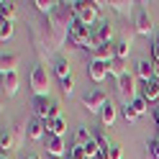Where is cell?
<instances>
[{
  "mask_svg": "<svg viewBox=\"0 0 159 159\" xmlns=\"http://www.w3.org/2000/svg\"><path fill=\"white\" fill-rule=\"evenodd\" d=\"M90 57H93V62H113L116 59V49H113V44H98L93 52H90Z\"/></svg>",
  "mask_w": 159,
  "mask_h": 159,
  "instance_id": "8",
  "label": "cell"
},
{
  "mask_svg": "<svg viewBox=\"0 0 159 159\" xmlns=\"http://www.w3.org/2000/svg\"><path fill=\"white\" fill-rule=\"evenodd\" d=\"M13 36V21H3L0 23V41H8Z\"/></svg>",
  "mask_w": 159,
  "mask_h": 159,
  "instance_id": "28",
  "label": "cell"
},
{
  "mask_svg": "<svg viewBox=\"0 0 159 159\" xmlns=\"http://www.w3.org/2000/svg\"><path fill=\"white\" fill-rule=\"evenodd\" d=\"M95 39H98V44H111L113 41V26L108 21H100L95 26Z\"/></svg>",
  "mask_w": 159,
  "mask_h": 159,
  "instance_id": "12",
  "label": "cell"
},
{
  "mask_svg": "<svg viewBox=\"0 0 159 159\" xmlns=\"http://www.w3.org/2000/svg\"><path fill=\"white\" fill-rule=\"evenodd\" d=\"M46 152L52 157H59L62 159L67 154V146H64V139L62 136H46Z\"/></svg>",
  "mask_w": 159,
  "mask_h": 159,
  "instance_id": "10",
  "label": "cell"
},
{
  "mask_svg": "<svg viewBox=\"0 0 159 159\" xmlns=\"http://www.w3.org/2000/svg\"><path fill=\"white\" fill-rule=\"evenodd\" d=\"M100 121H103L105 126H113V123H116V105H113L111 100H108L105 108L100 111Z\"/></svg>",
  "mask_w": 159,
  "mask_h": 159,
  "instance_id": "20",
  "label": "cell"
},
{
  "mask_svg": "<svg viewBox=\"0 0 159 159\" xmlns=\"http://www.w3.org/2000/svg\"><path fill=\"white\" fill-rule=\"evenodd\" d=\"M54 69H57V77H59V80H69V77H72V75H69V69H72V67H69L67 59H57Z\"/></svg>",
  "mask_w": 159,
  "mask_h": 159,
  "instance_id": "23",
  "label": "cell"
},
{
  "mask_svg": "<svg viewBox=\"0 0 159 159\" xmlns=\"http://www.w3.org/2000/svg\"><path fill=\"white\" fill-rule=\"evenodd\" d=\"M134 28H136V34H141V36H149L154 31V26H152V16H149L141 5L136 8V21H134Z\"/></svg>",
  "mask_w": 159,
  "mask_h": 159,
  "instance_id": "7",
  "label": "cell"
},
{
  "mask_svg": "<svg viewBox=\"0 0 159 159\" xmlns=\"http://www.w3.org/2000/svg\"><path fill=\"white\" fill-rule=\"evenodd\" d=\"M26 159H39V157H26Z\"/></svg>",
  "mask_w": 159,
  "mask_h": 159,
  "instance_id": "38",
  "label": "cell"
},
{
  "mask_svg": "<svg viewBox=\"0 0 159 159\" xmlns=\"http://www.w3.org/2000/svg\"><path fill=\"white\" fill-rule=\"evenodd\" d=\"M105 103H108V98H105V93H100V90L87 93V95L82 98V105H85L90 113H100L103 108H105Z\"/></svg>",
  "mask_w": 159,
  "mask_h": 159,
  "instance_id": "6",
  "label": "cell"
},
{
  "mask_svg": "<svg viewBox=\"0 0 159 159\" xmlns=\"http://www.w3.org/2000/svg\"><path fill=\"white\" fill-rule=\"evenodd\" d=\"M0 16H3V21H13V16H16V3L13 0H3L0 3Z\"/></svg>",
  "mask_w": 159,
  "mask_h": 159,
  "instance_id": "22",
  "label": "cell"
},
{
  "mask_svg": "<svg viewBox=\"0 0 159 159\" xmlns=\"http://www.w3.org/2000/svg\"><path fill=\"white\" fill-rule=\"evenodd\" d=\"M69 41H72L75 46H82V49H93L98 46V39H95V31L90 26H85V23H75L72 28H69Z\"/></svg>",
  "mask_w": 159,
  "mask_h": 159,
  "instance_id": "2",
  "label": "cell"
},
{
  "mask_svg": "<svg viewBox=\"0 0 159 159\" xmlns=\"http://www.w3.org/2000/svg\"><path fill=\"white\" fill-rule=\"evenodd\" d=\"M136 77L141 80V82H152V80H154V62L141 59V62L136 64Z\"/></svg>",
  "mask_w": 159,
  "mask_h": 159,
  "instance_id": "13",
  "label": "cell"
},
{
  "mask_svg": "<svg viewBox=\"0 0 159 159\" xmlns=\"http://www.w3.org/2000/svg\"><path fill=\"white\" fill-rule=\"evenodd\" d=\"M67 159H87V152H85V146H72L69 149V154H67Z\"/></svg>",
  "mask_w": 159,
  "mask_h": 159,
  "instance_id": "30",
  "label": "cell"
},
{
  "mask_svg": "<svg viewBox=\"0 0 159 159\" xmlns=\"http://www.w3.org/2000/svg\"><path fill=\"white\" fill-rule=\"evenodd\" d=\"M72 93H75V80H72V77H69V80H62V95L69 98Z\"/></svg>",
  "mask_w": 159,
  "mask_h": 159,
  "instance_id": "31",
  "label": "cell"
},
{
  "mask_svg": "<svg viewBox=\"0 0 159 159\" xmlns=\"http://www.w3.org/2000/svg\"><path fill=\"white\" fill-rule=\"evenodd\" d=\"M118 98H121V105L123 108H128V105H131L134 100H136V77L134 75H123L121 80H118Z\"/></svg>",
  "mask_w": 159,
  "mask_h": 159,
  "instance_id": "5",
  "label": "cell"
},
{
  "mask_svg": "<svg viewBox=\"0 0 159 159\" xmlns=\"http://www.w3.org/2000/svg\"><path fill=\"white\" fill-rule=\"evenodd\" d=\"M90 80L93 82H103V80L108 77V64L105 62H90Z\"/></svg>",
  "mask_w": 159,
  "mask_h": 159,
  "instance_id": "15",
  "label": "cell"
},
{
  "mask_svg": "<svg viewBox=\"0 0 159 159\" xmlns=\"http://www.w3.org/2000/svg\"><path fill=\"white\" fill-rule=\"evenodd\" d=\"M131 108H134V111H136V116H144V113H149V103L144 100V98H141V95H139V98H136V100L131 103Z\"/></svg>",
  "mask_w": 159,
  "mask_h": 159,
  "instance_id": "27",
  "label": "cell"
},
{
  "mask_svg": "<svg viewBox=\"0 0 159 159\" xmlns=\"http://www.w3.org/2000/svg\"><path fill=\"white\" fill-rule=\"evenodd\" d=\"M146 159H159V139L146 144Z\"/></svg>",
  "mask_w": 159,
  "mask_h": 159,
  "instance_id": "29",
  "label": "cell"
},
{
  "mask_svg": "<svg viewBox=\"0 0 159 159\" xmlns=\"http://www.w3.org/2000/svg\"><path fill=\"white\" fill-rule=\"evenodd\" d=\"M108 75H113L116 80H121L126 75V62H123V59H113V62H108Z\"/></svg>",
  "mask_w": 159,
  "mask_h": 159,
  "instance_id": "19",
  "label": "cell"
},
{
  "mask_svg": "<svg viewBox=\"0 0 159 159\" xmlns=\"http://www.w3.org/2000/svg\"><path fill=\"white\" fill-rule=\"evenodd\" d=\"M34 5H36V11H41V13H46V16H52L54 13V8L59 5L57 0H34Z\"/></svg>",
  "mask_w": 159,
  "mask_h": 159,
  "instance_id": "24",
  "label": "cell"
},
{
  "mask_svg": "<svg viewBox=\"0 0 159 159\" xmlns=\"http://www.w3.org/2000/svg\"><path fill=\"white\" fill-rule=\"evenodd\" d=\"M154 121H157V126H159V108H157V113H154Z\"/></svg>",
  "mask_w": 159,
  "mask_h": 159,
  "instance_id": "37",
  "label": "cell"
},
{
  "mask_svg": "<svg viewBox=\"0 0 159 159\" xmlns=\"http://www.w3.org/2000/svg\"><path fill=\"white\" fill-rule=\"evenodd\" d=\"M72 5H75V16H77V21L93 28V23H98V11H100L105 3H98V0H93V3H87V0H75Z\"/></svg>",
  "mask_w": 159,
  "mask_h": 159,
  "instance_id": "3",
  "label": "cell"
},
{
  "mask_svg": "<svg viewBox=\"0 0 159 159\" xmlns=\"http://www.w3.org/2000/svg\"><path fill=\"white\" fill-rule=\"evenodd\" d=\"M111 159H123V149L118 146V144L111 146Z\"/></svg>",
  "mask_w": 159,
  "mask_h": 159,
  "instance_id": "34",
  "label": "cell"
},
{
  "mask_svg": "<svg viewBox=\"0 0 159 159\" xmlns=\"http://www.w3.org/2000/svg\"><path fill=\"white\" fill-rule=\"evenodd\" d=\"M46 131H49V136H64V131H67V121H64V118L46 121Z\"/></svg>",
  "mask_w": 159,
  "mask_h": 159,
  "instance_id": "18",
  "label": "cell"
},
{
  "mask_svg": "<svg viewBox=\"0 0 159 159\" xmlns=\"http://www.w3.org/2000/svg\"><path fill=\"white\" fill-rule=\"evenodd\" d=\"M154 77L159 80V62H154Z\"/></svg>",
  "mask_w": 159,
  "mask_h": 159,
  "instance_id": "36",
  "label": "cell"
},
{
  "mask_svg": "<svg viewBox=\"0 0 159 159\" xmlns=\"http://www.w3.org/2000/svg\"><path fill=\"white\" fill-rule=\"evenodd\" d=\"M123 118H126V121H128V123H134V121H136V118H139V116H136V111H134V108H131V105H128V108H123Z\"/></svg>",
  "mask_w": 159,
  "mask_h": 159,
  "instance_id": "33",
  "label": "cell"
},
{
  "mask_svg": "<svg viewBox=\"0 0 159 159\" xmlns=\"http://www.w3.org/2000/svg\"><path fill=\"white\" fill-rule=\"evenodd\" d=\"M90 139H93V134L87 131V128H77V131H75V144L77 146H85Z\"/></svg>",
  "mask_w": 159,
  "mask_h": 159,
  "instance_id": "26",
  "label": "cell"
},
{
  "mask_svg": "<svg viewBox=\"0 0 159 159\" xmlns=\"http://www.w3.org/2000/svg\"><path fill=\"white\" fill-rule=\"evenodd\" d=\"M113 49H116V59H128V54H131V44L126 41V39H121V41H116L113 44Z\"/></svg>",
  "mask_w": 159,
  "mask_h": 159,
  "instance_id": "21",
  "label": "cell"
},
{
  "mask_svg": "<svg viewBox=\"0 0 159 159\" xmlns=\"http://www.w3.org/2000/svg\"><path fill=\"white\" fill-rule=\"evenodd\" d=\"M108 5H111V8H113L116 13H121V16L131 13V8H134V3H126V0H111Z\"/></svg>",
  "mask_w": 159,
  "mask_h": 159,
  "instance_id": "25",
  "label": "cell"
},
{
  "mask_svg": "<svg viewBox=\"0 0 159 159\" xmlns=\"http://www.w3.org/2000/svg\"><path fill=\"white\" fill-rule=\"evenodd\" d=\"M52 159H59V157H52Z\"/></svg>",
  "mask_w": 159,
  "mask_h": 159,
  "instance_id": "39",
  "label": "cell"
},
{
  "mask_svg": "<svg viewBox=\"0 0 159 159\" xmlns=\"http://www.w3.org/2000/svg\"><path fill=\"white\" fill-rule=\"evenodd\" d=\"M141 98H144L146 103H154V100H159V80H157V77L152 80V82H144Z\"/></svg>",
  "mask_w": 159,
  "mask_h": 159,
  "instance_id": "14",
  "label": "cell"
},
{
  "mask_svg": "<svg viewBox=\"0 0 159 159\" xmlns=\"http://www.w3.org/2000/svg\"><path fill=\"white\" fill-rule=\"evenodd\" d=\"M16 67H18V57L16 54H3V57H0V72H3V75L16 72Z\"/></svg>",
  "mask_w": 159,
  "mask_h": 159,
  "instance_id": "17",
  "label": "cell"
},
{
  "mask_svg": "<svg viewBox=\"0 0 159 159\" xmlns=\"http://www.w3.org/2000/svg\"><path fill=\"white\" fill-rule=\"evenodd\" d=\"M28 82H31L34 98H49V75H46V69H44L41 64L31 69V77H28Z\"/></svg>",
  "mask_w": 159,
  "mask_h": 159,
  "instance_id": "4",
  "label": "cell"
},
{
  "mask_svg": "<svg viewBox=\"0 0 159 159\" xmlns=\"http://www.w3.org/2000/svg\"><path fill=\"white\" fill-rule=\"evenodd\" d=\"M157 139H159V136H157Z\"/></svg>",
  "mask_w": 159,
  "mask_h": 159,
  "instance_id": "40",
  "label": "cell"
},
{
  "mask_svg": "<svg viewBox=\"0 0 159 159\" xmlns=\"http://www.w3.org/2000/svg\"><path fill=\"white\" fill-rule=\"evenodd\" d=\"M34 118H41V121H49V111H52V100L49 98H34Z\"/></svg>",
  "mask_w": 159,
  "mask_h": 159,
  "instance_id": "9",
  "label": "cell"
},
{
  "mask_svg": "<svg viewBox=\"0 0 159 159\" xmlns=\"http://www.w3.org/2000/svg\"><path fill=\"white\" fill-rule=\"evenodd\" d=\"M23 131H26L23 123H18V126L13 128V139H16V144H21V141H23Z\"/></svg>",
  "mask_w": 159,
  "mask_h": 159,
  "instance_id": "32",
  "label": "cell"
},
{
  "mask_svg": "<svg viewBox=\"0 0 159 159\" xmlns=\"http://www.w3.org/2000/svg\"><path fill=\"white\" fill-rule=\"evenodd\" d=\"M44 128H46V121H41V118H31V121L26 123V136L34 139V141H39V139H44Z\"/></svg>",
  "mask_w": 159,
  "mask_h": 159,
  "instance_id": "11",
  "label": "cell"
},
{
  "mask_svg": "<svg viewBox=\"0 0 159 159\" xmlns=\"http://www.w3.org/2000/svg\"><path fill=\"white\" fill-rule=\"evenodd\" d=\"M152 57H154V62H159V36L154 39V44H152Z\"/></svg>",
  "mask_w": 159,
  "mask_h": 159,
  "instance_id": "35",
  "label": "cell"
},
{
  "mask_svg": "<svg viewBox=\"0 0 159 159\" xmlns=\"http://www.w3.org/2000/svg\"><path fill=\"white\" fill-rule=\"evenodd\" d=\"M18 93V75L11 72V75H3V95L5 98H13Z\"/></svg>",
  "mask_w": 159,
  "mask_h": 159,
  "instance_id": "16",
  "label": "cell"
},
{
  "mask_svg": "<svg viewBox=\"0 0 159 159\" xmlns=\"http://www.w3.org/2000/svg\"><path fill=\"white\" fill-rule=\"evenodd\" d=\"M31 41H34V49H36L39 59H52L59 49H62V41L54 36V31L46 23L31 26Z\"/></svg>",
  "mask_w": 159,
  "mask_h": 159,
  "instance_id": "1",
  "label": "cell"
}]
</instances>
